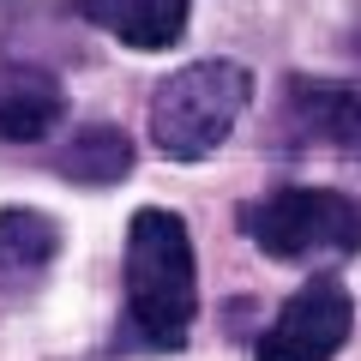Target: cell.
Segmentation results:
<instances>
[{
    "label": "cell",
    "instance_id": "obj_1",
    "mask_svg": "<svg viewBox=\"0 0 361 361\" xmlns=\"http://www.w3.org/2000/svg\"><path fill=\"white\" fill-rule=\"evenodd\" d=\"M199 313V271L187 223L163 205L133 211L127 223V343L180 349Z\"/></svg>",
    "mask_w": 361,
    "mask_h": 361
},
{
    "label": "cell",
    "instance_id": "obj_2",
    "mask_svg": "<svg viewBox=\"0 0 361 361\" xmlns=\"http://www.w3.org/2000/svg\"><path fill=\"white\" fill-rule=\"evenodd\" d=\"M247 103H253V73L241 61H193L157 85L151 145L175 163H199L235 133Z\"/></svg>",
    "mask_w": 361,
    "mask_h": 361
},
{
    "label": "cell",
    "instance_id": "obj_3",
    "mask_svg": "<svg viewBox=\"0 0 361 361\" xmlns=\"http://www.w3.org/2000/svg\"><path fill=\"white\" fill-rule=\"evenodd\" d=\"M241 229L271 259H349L361 253V199L337 187H277L241 211Z\"/></svg>",
    "mask_w": 361,
    "mask_h": 361
},
{
    "label": "cell",
    "instance_id": "obj_4",
    "mask_svg": "<svg viewBox=\"0 0 361 361\" xmlns=\"http://www.w3.org/2000/svg\"><path fill=\"white\" fill-rule=\"evenodd\" d=\"M355 301L337 277H313L277 307L271 331L259 337V361H331L349 343Z\"/></svg>",
    "mask_w": 361,
    "mask_h": 361
},
{
    "label": "cell",
    "instance_id": "obj_5",
    "mask_svg": "<svg viewBox=\"0 0 361 361\" xmlns=\"http://www.w3.org/2000/svg\"><path fill=\"white\" fill-rule=\"evenodd\" d=\"M54 259H61V223L49 211H37V205L0 211V295L37 289Z\"/></svg>",
    "mask_w": 361,
    "mask_h": 361
},
{
    "label": "cell",
    "instance_id": "obj_6",
    "mask_svg": "<svg viewBox=\"0 0 361 361\" xmlns=\"http://www.w3.org/2000/svg\"><path fill=\"white\" fill-rule=\"evenodd\" d=\"M66 121V90L37 66H0V145H42Z\"/></svg>",
    "mask_w": 361,
    "mask_h": 361
},
{
    "label": "cell",
    "instance_id": "obj_7",
    "mask_svg": "<svg viewBox=\"0 0 361 361\" xmlns=\"http://www.w3.org/2000/svg\"><path fill=\"white\" fill-rule=\"evenodd\" d=\"M78 18L97 30H109L127 49H175L187 30V0H78Z\"/></svg>",
    "mask_w": 361,
    "mask_h": 361
},
{
    "label": "cell",
    "instance_id": "obj_8",
    "mask_svg": "<svg viewBox=\"0 0 361 361\" xmlns=\"http://www.w3.org/2000/svg\"><path fill=\"white\" fill-rule=\"evenodd\" d=\"M289 121L307 139L361 145V90L325 85V78H289Z\"/></svg>",
    "mask_w": 361,
    "mask_h": 361
},
{
    "label": "cell",
    "instance_id": "obj_9",
    "mask_svg": "<svg viewBox=\"0 0 361 361\" xmlns=\"http://www.w3.org/2000/svg\"><path fill=\"white\" fill-rule=\"evenodd\" d=\"M54 169H61L66 180H78V187H115L133 169V139L121 127H109V121H97V127H85V133L66 139V151L54 157Z\"/></svg>",
    "mask_w": 361,
    "mask_h": 361
}]
</instances>
